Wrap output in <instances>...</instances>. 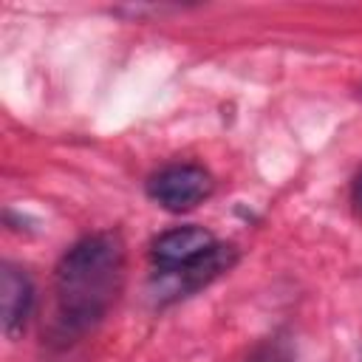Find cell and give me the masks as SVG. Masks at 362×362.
Wrapping results in <instances>:
<instances>
[{"mask_svg":"<svg viewBox=\"0 0 362 362\" xmlns=\"http://www.w3.org/2000/svg\"><path fill=\"white\" fill-rule=\"evenodd\" d=\"M124 277V243L116 232L79 238L54 269V300L59 334L79 337L113 305Z\"/></svg>","mask_w":362,"mask_h":362,"instance_id":"cell-1","label":"cell"},{"mask_svg":"<svg viewBox=\"0 0 362 362\" xmlns=\"http://www.w3.org/2000/svg\"><path fill=\"white\" fill-rule=\"evenodd\" d=\"M147 195L170 212H187L212 195V175L198 164H170L147 178Z\"/></svg>","mask_w":362,"mask_h":362,"instance_id":"cell-2","label":"cell"},{"mask_svg":"<svg viewBox=\"0 0 362 362\" xmlns=\"http://www.w3.org/2000/svg\"><path fill=\"white\" fill-rule=\"evenodd\" d=\"M215 243L218 240L209 229L189 223V226H175V229L158 235L150 246V255H153V263L164 274H170V272H178L184 266H189L201 255H206Z\"/></svg>","mask_w":362,"mask_h":362,"instance_id":"cell-3","label":"cell"},{"mask_svg":"<svg viewBox=\"0 0 362 362\" xmlns=\"http://www.w3.org/2000/svg\"><path fill=\"white\" fill-rule=\"evenodd\" d=\"M0 303H3V334L8 339H17L25 331V322L34 308V283L14 263H3L0 269Z\"/></svg>","mask_w":362,"mask_h":362,"instance_id":"cell-4","label":"cell"},{"mask_svg":"<svg viewBox=\"0 0 362 362\" xmlns=\"http://www.w3.org/2000/svg\"><path fill=\"white\" fill-rule=\"evenodd\" d=\"M238 260V252L235 246H226V243H215L206 255H201L198 260H192L189 266L178 269V272H170L167 277L175 280V288L173 294H189V291H198L201 286L212 283L215 277H221L223 272L232 269V263Z\"/></svg>","mask_w":362,"mask_h":362,"instance_id":"cell-5","label":"cell"},{"mask_svg":"<svg viewBox=\"0 0 362 362\" xmlns=\"http://www.w3.org/2000/svg\"><path fill=\"white\" fill-rule=\"evenodd\" d=\"M249 362H294V354H291L288 339H283V337H272V339L260 342V345L252 351Z\"/></svg>","mask_w":362,"mask_h":362,"instance_id":"cell-6","label":"cell"},{"mask_svg":"<svg viewBox=\"0 0 362 362\" xmlns=\"http://www.w3.org/2000/svg\"><path fill=\"white\" fill-rule=\"evenodd\" d=\"M354 201L362 206V175L356 178V184H354Z\"/></svg>","mask_w":362,"mask_h":362,"instance_id":"cell-7","label":"cell"},{"mask_svg":"<svg viewBox=\"0 0 362 362\" xmlns=\"http://www.w3.org/2000/svg\"><path fill=\"white\" fill-rule=\"evenodd\" d=\"M359 362H362V354H359Z\"/></svg>","mask_w":362,"mask_h":362,"instance_id":"cell-8","label":"cell"}]
</instances>
